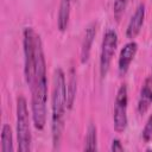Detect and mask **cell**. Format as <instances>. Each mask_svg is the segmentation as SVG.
<instances>
[{
	"instance_id": "6da1fadb",
	"label": "cell",
	"mask_w": 152,
	"mask_h": 152,
	"mask_svg": "<svg viewBox=\"0 0 152 152\" xmlns=\"http://www.w3.org/2000/svg\"><path fill=\"white\" fill-rule=\"evenodd\" d=\"M32 99V120L37 129H43L46 124V101H48V80H46V63L44 58L43 44L40 42L37 51V62L33 82L30 86Z\"/></svg>"
},
{
	"instance_id": "3957f363",
	"label": "cell",
	"mask_w": 152,
	"mask_h": 152,
	"mask_svg": "<svg viewBox=\"0 0 152 152\" xmlns=\"http://www.w3.org/2000/svg\"><path fill=\"white\" fill-rule=\"evenodd\" d=\"M23 45H24V72H25V80L28 87L33 82L34 71H36V62H37V51L38 46L40 44V37L39 34L32 28V27H25L23 33Z\"/></svg>"
},
{
	"instance_id": "e0dca14e",
	"label": "cell",
	"mask_w": 152,
	"mask_h": 152,
	"mask_svg": "<svg viewBox=\"0 0 152 152\" xmlns=\"http://www.w3.org/2000/svg\"><path fill=\"white\" fill-rule=\"evenodd\" d=\"M110 150H112L113 152H121V151H124V146L121 145V142H120L119 139H114V140L112 141Z\"/></svg>"
},
{
	"instance_id": "7c38bea8",
	"label": "cell",
	"mask_w": 152,
	"mask_h": 152,
	"mask_svg": "<svg viewBox=\"0 0 152 152\" xmlns=\"http://www.w3.org/2000/svg\"><path fill=\"white\" fill-rule=\"evenodd\" d=\"M76 90H77V81H76V74L74 68L70 69L69 71V80L66 83V108L71 109L75 102V96H76Z\"/></svg>"
},
{
	"instance_id": "5bb4252c",
	"label": "cell",
	"mask_w": 152,
	"mask_h": 152,
	"mask_svg": "<svg viewBox=\"0 0 152 152\" xmlns=\"http://www.w3.org/2000/svg\"><path fill=\"white\" fill-rule=\"evenodd\" d=\"M97 134H96V126L94 124H89L87 128L86 140H84V150L86 151H96L97 146Z\"/></svg>"
},
{
	"instance_id": "5b68a950",
	"label": "cell",
	"mask_w": 152,
	"mask_h": 152,
	"mask_svg": "<svg viewBox=\"0 0 152 152\" xmlns=\"http://www.w3.org/2000/svg\"><path fill=\"white\" fill-rule=\"evenodd\" d=\"M127 87L121 84L115 97L114 104V113H113V121H114V129L118 133H122L127 126Z\"/></svg>"
},
{
	"instance_id": "30bf717a",
	"label": "cell",
	"mask_w": 152,
	"mask_h": 152,
	"mask_svg": "<svg viewBox=\"0 0 152 152\" xmlns=\"http://www.w3.org/2000/svg\"><path fill=\"white\" fill-rule=\"evenodd\" d=\"M152 104V77H147L140 89V96L138 101V110L140 114H145Z\"/></svg>"
},
{
	"instance_id": "277c9868",
	"label": "cell",
	"mask_w": 152,
	"mask_h": 152,
	"mask_svg": "<svg viewBox=\"0 0 152 152\" xmlns=\"http://www.w3.org/2000/svg\"><path fill=\"white\" fill-rule=\"evenodd\" d=\"M17 138L18 150L20 152H28L31 150V128L27 102L25 97L19 96L17 100Z\"/></svg>"
},
{
	"instance_id": "8992f818",
	"label": "cell",
	"mask_w": 152,
	"mask_h": 152,
	"mask_svg": "<svg viewBox=\"0 0 152 152\" xmlns=\"http://www.w3.org/2000/svg\"><path fill=\"white\" fill-rule=\"evenodd\" d=\"M118 45V34L114 30H107L103 40H102V46H101V55H100V74L101 77H106L109 65L113 58V55L115 52Z\"/></svg>"
},
{
	"instance_id": "8fae6325",
	"label": "cell",
	"mask_w": 152,
	"mask_h": 152,
	"mask_svg": "<svg viewBox=\"0 0 152 152\" xmlns=\"http://www.w3.org/2000/svg\"><path fill=\"white\" fill-rule=\"evenodd\" d=\"M69 17H70V0H61L58 18H57V26L61 32H64L66 30Z\"/></svg>"
},
{
	"instance_id": "7a4b0ae2",
	"label": "cell",
	"mask_w": 152,
	"mask_h": 152,
	"mask_svg": "<svg viewBox=\"0 0 152 152\" xmlns=\"http://www.w3.org/2000/svg\"><path fill=\"white\" fill-rule=\"evenodd\" d=\"M52 115H51V132L53 147L59 146L62 133L64 128V118L66 108V83L65 76L61 68L53 72V87H52Z\"/></svg>"
},
{
	"instance_id": "ba28073f",
	"label": "cell",
	"mask_w": 152,
	"mask_h": 152,
	"mask_svg": "<svg viewBox=\"0 0 152 152\" xmlns=\"http://www.w3.org/2000/svg\"><path fill=\"white\" fill-rule=\"evenodd\" d=\"M137 50H138V44L133 40L125 44V46L121 49V52L119 56V72L121 75H125L127 72L129 64L137 53Z\"/></svg>"
},
{
	"instance_id": "2e32d148",
	"label": "cell",
	"mask_w": 152,
	"mask_h": 152,
	"mask_svg": "<svg viewBox=\"0 0 152 152\" xmlns=\"http://www.w3.org/2000/svg\"><path fill=\"white\" fill-rule=\"evenodd\" d=\"M142 139L145 141H150L152 139V114L148 116L145 127L142 129Z\"/></svg>"
},
{
	"instance_id": "9a60e30c",
	"label": "cell",
	"mask_w": 152,
	"mask_h": 152,
	"mask_svg": "<svg viewBox=\"0 0 152 152\" xmlns=\"http://www.w3.org/2000/svg\"><path fill=\"white\" fill-rule=\"evenodd\" d=\"M128 0H114V5H113V13L116 20H119L121 18V15L124 14L126 7H127Z\"/></svg>"
},
{
	"instance_id": "9c48e42d",
	"label": "cell",
	"mask_w": 152,
	"mask_h": 152,
	"mask_svg": "<svg viewBox=\"0 0 152 152\" xmlns=\"http://www.w3.org/2000/svg\"><path fill=\"white\" fill-rule=\"evenodd\" d=\"M96 34V23H90L87 28H86V33L82 40V45H81V63H87L90 56V51H91V45L94 42Z\"/></svg>"
},
{
	"instance_id": "52a82bcc",
	"label": "cell",
	"mask_w": 152,
	"mask_h": 152,
	"mask_svg": "<svg viewBox=\"0 0 152 152\" xmlns=\"http://www.w3.org/2000/svg\"><path fill=\"white\" fill-rule=\"evenodd\" d=\"M144 19H145V5L140 4L137 7L133 15L131 17L129 23L127 25L126 36L128 39H133L139 34V32L142 27V24H144Z\"/></svg>"
},
{
	"instance_id": "4fadbf2b",
	"label": "cell",
	"mask_w": 152,
	"mask_h": 152,
	"mask_svg": "<svg viewBox=\"0 0 152 152\" xmlns=\"http://www.w3.org/2000/svg\"><path fill=\"white\" fill-rule=\"evenodd\" d=\"M1 151L2 152H13V138L12 129L10 125L5 124L1 131Z\"/></svg>"
}]
</instances>
